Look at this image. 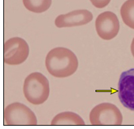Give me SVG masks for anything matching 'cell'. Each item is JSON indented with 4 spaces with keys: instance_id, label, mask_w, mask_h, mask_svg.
Masks as SVG:
<instances>
[{
    "instance_id": "obj_7",
    "label": "cell",
    "mask_w": 134,
    "mask_h": 129,
    "mask_svg": "<svg viewBox=\"0 0 134 129\" xmlns=\"http://www.w3.org/2000/svg\"><path fill=\"white\" fill-rule=\"evenodd\" d=\"M118 97L126 109L134 111V68L121 73L118 81Z\"/></svg>"
},
{
    "instance_id": "obj_6",
    "label": "cell",
    "mask_w": 134,
    "mask_h": 129,
    "mask_svg": "<svg viewBox=\"0 0 134 129\" xmlns=\"http://www.w3.org/2000/svg\"><path fill=\"white\" fill-rule=\"evenodd\" d=\"M120 27L117 15L111 11L103 12L96 19V30L103 40H110L115 38L118 34Z\"/></svg>"
},
{
    "instance_id": "obj_13",
    "label": "cell",
    "mask_w": 134,
    "mask_h": 129,
    "mask_svg": "<svg viewBox=\"0 0 134 129\" xmlns=\"http://www.w3.org/2000/svg\"><path fill=\"white\" fill-rule=\"evenodd\" d=\"M131 52L133 56L134 57V38H133L132 42H131Z\"/></svg>"
},
{
    "instance_id": "obj_12",
    "label": "cell",
    "mask_w": 134,
    "mask_h": 129,
    "mask_svg": "<svg viewBox=\"0 0 134 129\" xmlns=\"http://www.w3.org/2000/svg\"><path fill=\"white\" fill-rule=\"evenodd\" d=\"M92 4L97 8L102 9L106 7L111 0H90Z\"/></svg>"
},
{
    "instance_id": "obj_1",
    "label": "cell",
    "mask_w": 134,
    "mask_h": 129,
    "mask_svg": "<svg viewBox=\"0 0 134 129\" xmlns=\"http://www.w3.org/2000/svg\"><path fill=\"white\" fill-rule=\"evenodd\" d=\"M45 66L49 74L55 78H64L74 74L79 67L76 54L70 49L57 47L48 52Z\"/></svg>"
},
{
    "instance_id": "obj_2",
    "label": "cell",
    "mask_w": 134,
    "mask_h": 129,
    "mask_svg": "<svg viewBox=\"0 0 134 129\" xmlns=\"http://www.w3.org/2000/svg\"><path fill=\"white\" fill-rule=\"evenodd\" d=\"M23 90L29 102L35 105H41L49 98V80L41 73H31L25 79Z\"/></svg>"
},
{
    "instance_id": "obj_9",
    "label": "cell",
    "mask_w": 134,
    "mask_h": 129,
    "mask_svg": "<svg viewBox=\"0 0 134 129\" xmlns=\"http://www.w3.org/2000/svg\"><path fill=\"white\" fill-rule=\"evenodd\" d=\"M84 120L73 112H63L56 115L51 121V125H84Z\"/></svg>"
},
{
    "instance_id": "obj_10",
    "label": "cell",
    "mask_w": 134,
    "mask_h": 129,
    "mask_svg": "<svg viewBox=\"0 0 134 129\" xmlns=\"http://www.w3.org/2000/svg\"><path fill=\"white\" fill-rule=\"evenodd\" d=\"M120 14L127 27L134 29V0H127L121 5Z\"/></svg>"
},
{
    "instance_id": "obj_4",
    "label": "cell",
    "mask_w": 134,
    "mask_h": 129,
    "mask_svg": "<svg viewBox=\"0 0 134 129\" xmlns=\"http://www.w3.org/2000/svg\"><path fill=\"white\" fill-rule=\"evenodd\" d=\"M5 125L9 126H33L37 125L34 113L27 106L15 102L9 105L3 112Z\"/></svg>"
},
{
    "instance_id": "obj_3",
    "label": "cell",
    "mask_w": 134,
    "mask_h": 129,
    "mask_svg": "<svg viewBox=\"0 0 134 129\" xmlns=\"http://www.w3.org/2000/svg\"><path fill=\"white\" fill-rule=\"evenodd\" d=\"M90 121L91 125L96 126H117L122 124L123 116L116 105L110 103H103L92 109Z\"/></svg>"
},
{
    "instance_id": "obj_5",
    "label": "cell",
    "mask_w": 134,
    "mask_h": 129,
    "mask_svg": "<svg viewBox=\"0 0 134 129\" xmlns=\"http://www.w3.org/2000/svg\"><path fill=\"white\" fill-rule=\"evenodd\" d=\"M29 54L27 42L20 37L9 38L3 45V61L9 65H19L25 61Z\"/></svg>"
},
{
    "instance_id": "obj_8",
    "label": "cell",
    "mask_w": 134,
    "mask_h": 129,
    "mask_svg": "<svg viewBox=\"0 0 134 129\" xmlns=\"http://www.w3.org/2000/svg\"><path fill=\"white\" fill-rule=\"evenodd\" d=\"M92 19V13L88 10L78 9L59 15L54 21V24L59 28L78 27L88 24Z\"/></svg>"
},
{
    "instance_id": "obj_11",
    "label": "cell",
    "mask_w": 134,
    "mask_h": 129,
    "mask_svg": "<svg viewBox=\"0 0 134 129\" xmlns=\"http://www.w3.org/2000/svg\"><path fill=\"white\" fill-rule=\"evenodd\" d=\"M25 8L35 13H41L50 8L52 0H23Z\"/></svg>"
}]
</instances>
